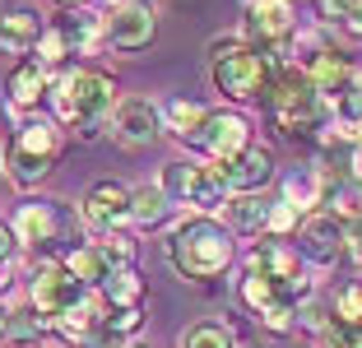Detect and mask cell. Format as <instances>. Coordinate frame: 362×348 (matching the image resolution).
Listing matches in <instances>:
<instances>
[{"instance_id": "6da1fadb", "label": "cell", "mask_w": 362, "mask_h": 348, "mask_svg": "<svg viewBox=\"0 0 362 348\" xmlns=\"http://www.w3.org/2000/svg\"><path fill=\"white\" fill-rule=\"evenodd\" d=\"M163 255H168L177 279L209 284V279H218L228 265H233V232L218 219H209V214H195V219H181L177 228L168 232Z\"/></svg>"}, {"instance_id": "7a4b0ae2", "label": "cell", "mask_w": 362, "mask_h": 348, "mask_svg": "<svg viewBox=\"0 0 362 348\" xmlns=\"http://www.w3.org/2000/svg\"><path fill=\"white\" fill-rule=\"evenodd\" d=\"M117 84H112V74L103 70H70L56 79L52 88V107H56V121L70 126L79 139H98L103 126L112 121L117 112Z\"/></svg>"}, {"instance_id": "3957f363", "label": "cell", "mask_w": 362, "mask_h": 348, "mask_svg": "<svg viewBox=\"0 0 362 348\" xmlns=\"http://www.w3.org/2000/svg\"><path fill=\"white\" fill-rule=\"evenodd\" d=\"M61 144H65L61 121H52V116H28L19 126V135L10 139V149H5V177H10V186H19V190L42 186V181L52 177L56 158H61Z\"/></svg>"}, {"instance_id": "277c9868", "label": "cell", "mask_w": 362, "mask_h": 348, "mask_svg": "<svg viewBox=\"0 0 362 348\" xmlns=\"http://www.w3.org/2000/svg\"><path fill=\"white\" fill-rule=\"evenodd\" d=\"M88 297V288L79 284L70 269H65V260H37L28 274V302L42 311V316H65V311H75L79 302Z\"/></svg>"}, {"instance_id": "5b68a950", "label": "cell", "mask_w": 362, "mask_h": 348, "mask_svg": "<svg viewBox=\"0 0 362 348\" xmlns=\"http://www.w3.org/2000/svg\"><path fill=\"white\" fill-rule=\"evenodd\" d=\"M269 84V65L256 47H237V52L214 56V88L233 103H246V98H260V88Z\"/></svg>"}, {"instance_id": "8992f818", "label": "cell", "mask_w": 362, "mask_h": 348, "mask_svg": "<svg viewBox=\"0 0 362 348\" xmlns=\"http://www.w3.org/2000/svg\"><path fill=\"white\" fill-rule=\"evenodd\" d=\"M75 228L65 200H23L19 214H14V232H19V242L33 246V251H52L56 242H65V232Z\"/></svg>"}, {"instance_id": "52a82bcc", "label": "cell", "mask_w": 362, "mask_h": 348, "mask_svg": "<svg viewBox=\"0 0 362 348\" xmlns=\"http://www.w3.org/2000/svg\"><path fill=\"white\" fill-rule=\"evenodd\" d=\"M186 144H195L209 163H233L237 153L251 149V121L242 112H209L204 126L195 130Z\"/></svg>"}, {"instance_id": "ba28073f", "label": "cell", "mask_w": 362, "mask_h": 348, "mask_svg": "<svg viewBox=\"0 0 362 348\" xmlns=\"http://www.w3.org/2000/svg\"><path fill=\"white\" fill-rule=\"evenodd\" d=\"M79 223H84L88 237L121 232V223H130V186H121V181H93L88 195L79 200Z\"/></svg>"}, {"instance_id": "9c48e42d", "label": "cell", "mask_w": 362, "mask_h": 348, "mask_svg": "<svg viewBox=\"0 0 362 348\" xmlns=\"http://www.w3.org/2000/svg\"><path fill=\"white\" fill-rule=\"evenodd\" d=\"M158 33V14L153 5H139V0H126V5H112V14H103V47H117V52H144Z\"/></svg>"}, {"instance_id": "30bf717a", "label": "cell", "mask_w": 362, "mask_h": 348, "mask_svg": "<svg viewBox=\"0 0 362 348\" xmlns=\"http://www.w3.org/2000/svg\"><path fill=\"white\" fill-rule=\"evenodd\" d=\"M298 33V10H293V0H256V5H246V23H242V37L246 47H279L288 42Z\"/></svg>"}, {"instance_id": "8fae6325", "label": "cell", "mask_w": 362, "mask_h": 348, "mask_svg": "<svg viewBox=\"0 0 362 348\" xmlns=\"http://www.w3.org/2000/svg\"><path fill=\"white\" fill-rule=\"evenodd\" d=\"M298 255L307 265H316V269H330V265L344 255V223L334 219L330 209L307 214L302 228H298Z\"/></svg>"}, {"instance_id": "7c38bea8", "label": "cell", "mask_w": 362, "mask_h": 348, "mask_svg": "<svg viewBox=\"0 0 362 348\" xmlns=\"http://www.w3.org/2000/svg\"><path fill=\"white\" fill-rule=\"evenodd\" d=\"M158 130H163V107L149 103V98H121L117 112H112V135L130 149L149 144Z\"/></svg>"}, {"instance_id": "4fadbf2b", "label": "cell", "mask_w": 362, "mask_h": 348, "mask_svg": "<svg viewBox=\"0 0 362 348\" xmlns=\"http://www.w3.org/2000/svg\"><path fill=\"white\" fill-rule=\"evenodd\" d=\"M42 33H47V19L33 10V5H14V10H0V52L28 56V52H37Z\"/></svg>"}, {"instance_id": "5bb4252c", "label": "cell", "mask_w": 362, "mask_h": 348, "mask_svg": "<svg viewBox=\"0 0 362 348\" xmlns=\"http://www.w3.org/2000/svg\"><path fill=\"white\" fill-rule=\"evenodd\" d=\"M228 200H233V181H228V168H223V163H195V168H191V190H186V204L214 219V209H228Z\"/></svg>"}, {"instance_id": "9a60e30c", "label": "cell", "mask_w": 362, "mask_h": 348, "mask_svg": "<svg viewBox=\"0 0 362 348\" xmlns=\"http://www.w3.org/2000/svg\"><path fill=\"white\" fill-rule=\"evenodd\" d=\"M228 168V181H233V195H260V186L274 181V153L260 144H251L246 153H237Z\"/></svg>"}, {"instance_id": "2e32d148", "label": "cell", "mask_w": 362, "mask_h": 348, "mask_svg": "<svg viewBox=\"0 0 362 348\" xmlns=\"http://www.w3.org/2000/svg\"><path fill=\"white\" fill-rule=\"evenodd\" d=\"M307 74H311V84H316V93L325 98V107H330L334 98H344L353 84H358V70H353V61H349L344 52H334V47L320 56V61L311 65Z\"/></svg>"}, {"instance_id": "e0dca14e", "label": "cell", "mask_w": 362, "mask_h": 348, "mask_svg": "<svg viewBox=\"0 0 362 348\" xmlns=\"http://www.w3.org/2000/svg\"><path fill=\"white\" fill-rule=\"evenodd\" d=\"M325 190H330V172L316 168V163H302L298 172H288V177H284V204H293V209H311V204L325 200Z\"/></svg>"}, {"instance_id": "ac0fdd59", "label": "cell", "mask_w": 362, "mask_h": 348, "mask_svg": "<svg viewBox=\"0 0 362 348\" xmlns=\"http://www.w3.org/2000/svg\"><path fill=\"white\" fill-rule=\"evenodd\" d=\"M172 209H177V204L163 195L158 181H153V186H135V190H130V223H135V228H144V232L163 228Z\"/></svg>"}, {"instance_id": "d6986e66", "label": "cell", "mask_w": 362, "mask_h": 348, "mask_svg": "<svg viewBox=\"0 0 362 348\" xmlns=\"http://www.w3.org/2000/svg\"><path fill=\"white\" fill-rule=\"evenodd\" d=\"M47 74H52V70H47L42 61H19L10 70V103L14 107H37L42 93H47V84H52Z\"/></svg>"}, {"instance_id": "ffe728a7", "label": "cell", "mask_w": 362, "mask_h": 348, "mask_svg": "<svg viewBox=\"0 0 362 348\" xmlns=\"http://www.w3.org/2000/svg\"><path fill=\"white\" fill-rule=\"evenodd\" d=\"M65 269L84 288H103L107 274H112V265H107V255H103L98 242H84V246H75V251H65Z\"/></svg>"}, {"instance_id": "44dd1931", "label": "cell", "mask_w": 362, "mask_h": 348, "mask_svg": "<svg viewBox=\"0 0 362 348\" xmlns=\"http://www.w3.org/2000/svg\"><path fill=\"white\" fill-rule=\"evenodd\" d=\"M56 28L65 33V42H70V52H93V47H103V19L88 10H70L56 19Z\"/></svg>"}, {"instance_id": "7402d4cb", "label": "cell", "mask_w": 362, "mask_h": 348, "mask_svg": "<svg viewBox=\"0 0 362 348\" xmlns=\"http://www.w3.org/2000/svg\"><path fill=\"white\" fill-rule=\"evenodd\" d=\"M330 130L339 139H362V74L349 93L330 103Z\"/></svg>"}, {"instance_id": "603a6c76", "label": "cell", "mask_w": 362, "mask_h": 348, "mask_svg": "<svg viewBox=\"0 0 362 348\" xmlns=\"http://www.w3.org/2000/svg\"><path fill=\"white\" fill-rule=\"evenodd\" d=\"M204 107L200 103H191V98H168V103H163V130H172V135L177 139H191L195 130L204 126Z\"/></svg>"}, {"instance_id": "cb8c5ba5", "label": "cell", "mask_w": 362, "mask_h": 348, "mask_svg": "<svg viewBox=\"0 0 362 348\" xmlns=\"http://www.w3.org/2000/svg\"><path fill=\"white\" fill-rule=\"evenodd\" d=\"M98 297H103L107 306H139V297H144V279L135 274V265L112 269V274H107V284L98 288Z\"/></svg>"}, {"instance_id": "d4e9b609", "label": "cell", "mask_w": 362, "mask_h": 348, "mask_svg": "<svg viewBox=\"0 0 362 348\" xmlns=\"http://www.w3.org/2000/svg\"><path fill=\"white\" fill-rule=\"evenodd\" d=\"M228 223L237 232H265L269 228V204L260 195H233L228 200Z\"/></svg>"}, {"instance_id": "484cf974", "label": "cell", "mask_w": 362, "mask_h": 348, "mask_svg": "<svg viewBox=\"0 0 362 348\" xmlns=\"http://www.w3.org/2000/svg\"><path fill=\"white\" fill-rule=\"evenodd\" d=\"M181 348H237V335L223 320H195L191 330H181Z\"/></svg>"}, {"instance_id": "4316f807", "label": "cell", "mask_w": 362, "mask_h": 348, "mask_svg": "<svg viewBox=\"0 0 362 348\" xmlns=\"http://www.w3.org/2000/svg\"><path fill=\"white\" fill-rule=\"evenodd\" d=\"M52 325H56V320H52V316H42V311L28 302L23 311H14V320H10V339H19V344H33V339H42Z\"/></svg>"}, {"instance_id": "83f0119b", "label": "cell", "mask_w": 362, "mask_h": 348, "mask_svg": "<svg viewBox=\"0 0 362 348\" xmlns=\"http://www.w3.org/2000/svg\"><path fill=\"white\" fill-rule=\"evenodd\" d=\"M316 348H362V325H349V320L330 316V325L316 335Z\"/></svg>"}, {"instance_id": "f1b7e54d", "label": "cell", "mask_w": 362, "mask_h": 348, "mask_svg": "<svg viewBox=\"0 0 362 348\" xmlns=\"http://www.w3.org/2000/svg\"><path fill=\"white\" fill-rule=\"evenodd\" d=\"M191 168H195V163H168V168H163L158 186H163V195H168L172 204H186V190H191Z\"/></svg>"}, {"instance_id": "f546056e", "label": "cell", "mask_w": 362, "mask_h": 348, "mask_svg": "<svg viewBox=\"0 0 362 348\" xmlns=\"http://www.w3.org/2000/svg\"><path fill=\"white\" fill-rule=\"evenodd\" d=\"M98 246H103V255H107V265H112V269L135 265V242H130L126 232H107V237H98Z\"/></svg>"}, {"instance_id": "4dcf8cb0", "label": "cell", "mask_w": 362, "mask_h": 348, "mask_svg": "<svg viewBox=\"0 0 362 348\" xmlns=\"http://www.w3.org/2000/svg\"><path fill=\"white\" fill-rule=\"evenodd\" d=\"M65 56H75L70 52V42H65V33L56 28V23H47V33H42V42H37V61L52 70V65H61Z\"/></svg>"}, {"instance_id": "1f68e13d", "label": "cell", "mask_w": 362, "mask_h": 348, "mask_svg": "<svg viewBox=\"0 0 362 348\" xmlns=\"http://www.w3.org/2000/svg\"><path fill=\"white\" fill-rule=\"evenodd\" d=\"M334 316L349 320V325H362V284L339 288V297H334Z\"/></svg>"}, {"instance_id": "d6a6232c", "label": "cell", "mask_w": 362, "mask_h": 348, "mask_svg": "<svg viewBox=\"0 0 362 348\" xmlns=\"http://www.w3.org/2000/svg\"><path fill=\"white\" fill-rule=\"evenodd\" d=\"M293 228H302V209H293V204L274 200V204H269V228H265V232L284 237V232H293Z\"/></svg>"}, {"instance_id": "836d02e7", "label": "cell", "mask_w": 362, "mask_h": 348, "mask_svg": "<svg viewBox=\"0 0 362 348\" xmlns=\"http://www.w3.org/2000/svg\"><path fill=\"white\" fill-rule=\"evenodd\" d=\"M320 5V19H330V23H344L353 10H358L362 0H316Z\"/></svg>"}, {"instance_id": "e575fe53", "label": "cell", "mask_w": 362, "mask_h": 348, "mask_svg": "<svg viewBox=\"0 0 362 348\" xmlns=\"http://www.w3.org/2000/svg\"><path fill=\"white\" fill-rule=\"evenodd\" d=\"M19 232H14V223H0V265H10L14 255H19Z\"/></svg>"}, {"instance_id": "d590c367", "label": "cell", "mask_w": 362, "mask_h": 348, "mask_svg": "<svg viewBox=\"0 0 362 348\" xmlns=\"http://www.w3.org/2000/svg\"><path fill=\"white\" fill-rule=\"evenodd\" d=\"M344 251H353V255L362 260V214L344 219Z\"/></svg>"}, {"instance_id": "8d00e7d4", "label": "cell", "mask_w": 362, "mask_h": 348, "mask_svg": "<svg viewBox=\"0 0 362 348\" xmlns=\"http://www.w3.org/2000/svg\"><path fill=\"white\" fill-rule=\"evenodd\" d=\"M344 28H349V33H353V37H362V5H358V10H353V14H349V19H344Z\"/></svg>"}, {"instance_id": "74e56055", "label": "cell", "mask_w": 362, "mask_h": 348, "mask_svg": "<svg viewBox=\"0 0 362 348\" xmlns=\"http://www.w3.org/2000/svg\"><path fill=\"white\" fill-rule=\"evenodd\" d=\"M10 320H14V311L0 302V339H10Z\"/></svg>"}, {"instance_id": "f35d334b", "label": "cell", "mask_w": 362, "mask_h": 348, "mask_svg": "<svg viewBox=\"0 0 362 348\" xmlns=\"http://www.w3.org/2000/svg\"><path fill=\"white\" fill-rule=\"evenodd\" d=\"M353 177L362 181V139H358V144H353Z\"/></svg>"}, {"instance_id": "ab89813d", "label": "cell", "mask_w": 362, "mask_h": 348, "mask_svg": "<svg viewBox=\"0 0 362 348\" xmlns=\"http://www.w3.org/2000/svg\"><path fill=\"white\" fill-rule=\"evenodd\" d=\"M61 5H65V10H79V5H84V0H61Z\"/></svg>"}, {"instance_id": "60d3db41", "label": "cell", "mask_w": 362, "mask_h": 348, "mask_svg": "<svg viewBox=\"0 0 362 348\" xmlns=\"http://www.w3.org/2000/svg\"><path fill=\"white\" fill-rule=\"evenodd\" d=\"M121 348H139V344H121Z\"/></svg>"}, {"instance_id": "b9f144b4", "label": "cell", "mask_w": 362, "mask_h": 348, "mask_svg": "<svg viewBox=\"0 0 362 348\" xmlns=\"http://www.w3.org/2000/svg\"><path fill=\"white\" fill-rule=\"evenodd\" d=\"M112 5H126V0H112Z\"/></svg>"}]
</instances>
